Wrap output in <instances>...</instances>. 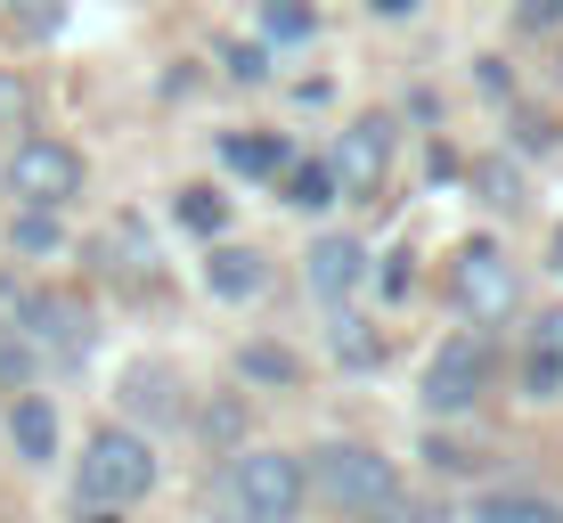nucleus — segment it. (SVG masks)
Segmentation results:
<instances>
[{
	"label": "nucleus",
	"mask_w": 563,
	"mask_h": 523,
	"mask_svg": "<svg viewBox=\"0 0 563 523\" xmlns=\"http://www.w3.org/2000/svg\"><path fill=\"white\" fill-rule=\"evenodd\" d=\"M302 482L327 499V508H343L352 523H384V515L400 508V475L384 467L376 450H360V442H319Z\"/></svg>",
	"instance_id": "obj_1"
},
{
	"label": "nucleus",
	"mask_w": 563,
	"mask_h": 523,
	"mask_svg": "<svg viewBox=\"0 0 563 523\" xmlns=\"http://www.w3.org/2000/svg\"><path fill=\"white\" fill-rule=\"evenodd\" d=\"M221 508L238 515V523H295V508H302V467H295L286 450H245V458H229Z\"/></svg>",
	"instance_id": "obj_2"
},
{
	"label": "nucleus",
	"mask_w": 563,
	"mask_h": 523,
	"mask_svg": "<svg viewBox=\"0 0 563 523\" xmlns=\"http://www.w3.org/2000/svg\"><path fill=\"white\" fill-rule=\"evenodd\" d=\"M155 491V450L140 434H123V425H107V434H90L82 450V499L90 508H131V499Z\"/></svg>",
	"instance_id": "obj_3"
},
{
	"label": "nucleus",
	"mask_w": 563,
	"mask_h": 523,
	"mask_svg": "<svg viewBox=\"0 0 563 523\" xmlns=\"http://www.w3.org/2000/svg\"><path fill=\"white\" fill-rule=\"evenodd\" d=\"M9 197L57 213L66 197H82V156H74L66 140H25V148L9 156Z\"/></svg>",
	"instance_id": "obj_4"
},
{
	"label": "nucleus",
	"mask_w": 563,
	"mask_h": 523,
	"mask_svg": "<svg viewBox=\"0 0 563 523\" xmlns=\"http://www.w3.org/2000/svg\"><path fill=\"white\" fill-rule=\"evenodd\" d=\"M482 384H490V336H450L424 368V410L433 417H457L482 401Z\"/></svg>",
	"instance_id": "obj_5"
},
{
	"label": "nucleus",
	"mask_w": 563,
	"mask_h": 523,
	"mask_svg": "<svg viewBox=\"0 0 563 523\" xmlns=\"http://www.w3.org/2000/svg\"><path fill=\"white\" fill-rule=\"evenodd\" d=\"M450 286H457V303H465L474 319H507V312H515V270H507V254H498L490 238H465V246H457Z\"/></svg>",
	"instance_id": "obj_6"
},
{
	"label": "nucleus",
	"mask_w": 563,
	"mask_h": 523,
	"mask_svg": "<svg viewBox=\"0 0 563 523\" xmlns=\"http://www.w3.org/2000/svg\"><path fill=\"white\" fill-rule=\"evenodd\" d=\"M384 172H393V123L367 115V123H352L343 148H335V188H343V197H376Z\"/></svg>",
	"instance_id": "obj_7"
},
{
	"label": "nucleus",
	"mask_w": 563,
	"mask_h": 523,
	"mask_svg": "<svg viewBox=\"0 0 563 523\" xmlns=\"http://www.w3.org/2000/svg\"><path fill=\"white\" fill-rule=\"evenodd\" d=\"M360 270H367V246L360 238H319V246H310V295L343 303L360 286Z\"/></svg>",
	"instance_id": "obj_8"
},
{
	"label": "nucleus",
	"mask_w": 563,
	"mask_h": 523,
	"mask_svg": "<svg viewBox=\"0 0 563 523\" xmlns=\"http://www.w3.org/2000/svg\"><path fill=\"white\" fill-rule=\"evenodd\" d=\"M9 442H16V458H25V467H49V458H57V410H49L42 393H25V401L9 410Z\"/></svg>",
	"instance_id": "obj_9"
},
{
	"label": "nucleus",
	"mask_w": 563,
	"mask_h": 523,
	"mask_svg": "<svg viewBox=\"0 0 563 523\" xmlns=\"http://www.w3.org/2000/svg\"><path fill=\"white\" fill-rule=\"evenodd\" d=\"M522 384H531V401H555L563 393V312H548L531 327V360H522Z\"/></svg>",
	"instance_id": "obj_10"
},
{
	"label": "nucleus",
	"mask_w": 563,
	"mask_h": 523,
	"mask_svg": "<svg viewBox=\"0 0 563 523\" xmlns=\"http://www.w3.org/2000/svg\"><path fill=\"white\" fill-rule=\"evenodd\" d=\"M205 279H212V295H221V303H245V295H262V286H269V270H262L254 246H221V254L205 262Z\"/></svg>",
	"instance_id": "obj_11"
},
{
	"label": "nucleus",
	"mask_w": 563,
	"mask_h": 523,
	"mask_svg": "<svg viewBox=\"0 0 563 523\" xmlns=\"http://www.w3.org/2000/svg\"><path fill=\"white\" fill-rule=\"evenodd\" d=\"M25 319H33V336H42V344H57L66 360L90 344V336H82V312H74L66 295H42V303H25Z\"/></svg>",
	"instance_id": "obj_12"
},
{
	"label": "nucleus",
	"mask_w": 563,
	"mask_h": 523,
	"mask_svg": "<svg viewBox=\"0 0 563 523\" xmlns=\"http://www.w3.org/2000/svg\"><path fill=\"white\" fill-rule=\"evenodd\" d=\"M221 164L245 172V181H269V172H286V140H269V131H254V140H221Z\"/></svg>",
	"instance_id": "obj_13"
},
{
	"label": "nucleus",
	"mask_w": 563,
	"mask_h": 523,
	"mask_svg": "<svg viewBox=\"0 0 563 523\" xmlns=\"http://www.w3.org/2000/svg\"><path fill=\"white\" fill-rule=\"evenodd\" d=\"M286 205L295 213H327L335 205V164H295L286 172Z\"/></svg>",
	"instance_id": "obj_14"
},
{
	"label": "nucleus",
	"mask_w": 563,
	"mask_h": 523,
	"mask_svg": "<svg viewBox=\"0 0 563 523\" xmlns=\"http://www.w3.org/2000/svg\"><path fill=\"white\" fill-rule=\"evenodd\" d=\"M172 213H180V229H197V238H212V229L229 221V205L212 197V188H180V197H172Z\"/></svg>",
	"instance_id": "obj_15"
},
{
	"label": "nucleus",
	"mask_w": 563,
	"mask_h": 523,
	"mask_svg": "<svg viewBox=\"0 0 563 523\" xmlns=\"http://www.w3.org/2000/svg\"><path fill=\"white\" fill-rule=\"evenodd\" d=\"M245 377H262V384H295V352H278V344H245Z\"/></svg>",
	"instance_id": "obj_16"
},
{
	"label": "nucleus",
	"mask_w": 563,
	"mask_h": 523,
	"mask_svg": "<svg viewBox=\"0 0 563 523\" xmlns=\"http://www.w3.org/2000/svg\"><path fill=\"white\" fill-rule=\"evenodd\" d=\"M9 17H16V33H33V42L66 25V9H57V0H9Z\"/></svg>",
	"instance_id": "obj_17"
},
{
	"label": "nucleus",
	"mask_w": 563,
	"mask_h": 523,
	"mask_svg": "<svg viewBox=\"0 0 563 523\" xmlns=\"http://www.w3.org/2000/svg\"><path fill=\"white\" fill-rule=\"evenodd\" d=\"M482 523H555V508H539V499H482Z\"/></svg>",
	"instance_id": "obj_18"
},
{
	"label": "nucleus",
	"mask_w": 563,
	"mask_h": 523,
	"mask_svg": "<svg viewBox=\"0 0 563 523\" xmlns=\"http://www.w3.org/2000/svg\"><path fill=\"white\" fill-rule=\"evenodd\" d=\"M16 246H25V254H49V246H57V221H49L42 205H25V221H16Z\"/></svg>",
	"instance_id": "obj_19"
},
{
	"label": "nucleus",
	"mask_w": 563,
	"mask_h": 523,
	"mask_svg": "<svg viewBox=\"0 0 563 523\" xmlns=\"http://www.w3.org/2000/svg\"><path fill=\"white\" fill-rule=\"evenodd\" d=\"M269 33H286V42L310 33V9H302V0H269Z\"/></svg>",
	"instance_id": "obj_20"
},
{
	"label": "nucleus",
	"mask_w": 563,
	"mask_h": 523,
	"mask_svg": "<svg viewBox=\"0 0 563 523\" xmlns=\"http://www.w3.org/2000/svg\"><path fill=\"white\" fill-rule=\"evenodd\" d=\"M384 295H409V254H384Z\"/></svg>",
	"instance_id": "obj_21"
},
{
	"label": "nucleus",
	"mask_w": 563,
	"mask_h": 523,
	"mask_svg": "<svg viewBox=\"0 0 563 523\" xmlns=\"http://www.w3.org/2000/svg\"><path fill=\"white\" fill-rule=\"evenodd\" d=\"M9 384H25V352H16V344H0V393H9Z\"/></svg>",
	"instance_id": "obj_22"
},
{
	"label": "nucleus",
	"mask_w": 563,
	"mask_h": 523,
	"mask_svg": "<svg viewBox=\"0 0 563 523\" xmlns=\"http://www.w3.org/2000/svg\"><path fill=\"white\" fill-rule=\"evenodd\" d=\"M563 17V0H522V25H555Z\"/></svg>",
	"instance_id": "obj_23"
},
{
	"label": "nucleus",
	"mask_w": 563,
	"mask_h": 523,
	"mask_svg": "<svg viewBox=\"0 0 563 523\" xmlns=\"http://www.w3.org/2000/svg\"><path fill=\"white\" fill-rule=\"evenodd\" d=\"M9 115H25V83H9V74H0V123H9Z\"/></svg>",
	"instance_id": "obj_24"
},
{
	"label": "nucleus",
	"mask_w": 563,
	"mask_h": 523,
	"mask_svg": "<svg viewBox=\"0 0 563 523\" xmlns=\"http://www.w3.org/2000/svg\"><path fill=\"white\" fill-rule=\"evenodd\" d=\"M417 9V0H376V17H409Z\"/></svg>",
	"instance_id": "obj_25"
},
{
	"label": "nucleus",
	"mask_w": 563,
	"mask_h": 523,
	"mask_svg": "<svg viewBox=\"0 0 563 523\" xmlns=\"http://www.w3.org/2000/svg\"><path fill=\"white\" fill-rule=\"evenodd\" d=\"M555 270H563V229H555Z\"/></svg>",
	"instance_id": "obj_26"
},
{
	"label": "nucleus",
	"mask_w": 563,
	"mask_h": 523,
	"mask_svg": "<svg viewBox=\"0 0 563 523\" xmlns=\"http://www.w3.org/2000/svg\"><path fill=\"white\" fill-rule=\"evenodd\" d=\"M90 523H114V508H99V515H90Z\"/></svg>",
	"instance_id": "obj_27"
},
{
	"label": "nucleus",
	"mask_w": 563,
	"mask_h": 523,
	"mask_svg": "<svg viewBox=\"0 0 563 523\" xmlns=\"http://www.w3.org/2000/svg\"><path fill=\"white\" fill-rule=\"evenodd\" d=\"M555 74H563V66H555Z\"/></svg>",
	"instance_id": "obj_28"
}]
</instances>
